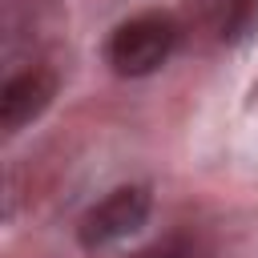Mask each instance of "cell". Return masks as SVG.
I'll list each match as a JSON object with an SVG mask.
<instances>
[{
  "label": "cell",
  "mask_w": 258,
  "mask_h": 258,
  "mask_svg": "<svg viewBox=\"0 0 258 258\" xmlns=\"http://www.w3.org/2000/svg\"><path fill=\"white\" fill-rule=\"evenodd\" d=\"M177 20L173 12H161V8H149V12H137L129 20H121L109 40H105V64L125 77V81H141V77H153L177 48Z\"/></svg>",
  "instance_id": "6da1fadb"
},
{
  "label": "cell",
  "mask_w": 258,
  "mask_h": 258,
  "mask_svg": "<svg viewBox=\"0 0 258 258\" xmlns=\"http://www.w3.org/2000/svg\"><path fill=\"white\" fill-rule=\"evenodd\" d=\"M206 8L226 44H242L258 32V0H206Z\"/></svg>",
  "instance_id": "277c9868"
},
{
  "label": "cell",
  "mask_w": 258,
  "mask_h": 258,
  "mask_svg": "<svg viewBox=\"0 0 258 258\" xmlns=\"http://www.w3.org/2000/svg\"><path fill=\"white\" fill-rule=\"evenodd\" d=\"M133 258H194V246H185V242H157V246H149V250H141Z\"/></svg>",
  "instance_id": "5b68a950"
},
{
  "label": "cell",
  "mask_w": 258,
  "mask_h": 258,
  "mask_svg": "<svg viewBox=\"0 0 258 258\" xmlns=\"http://www.w3.org/2000/svg\"><path fill=\"white\" fill-rule=\"evenodd\" d=\"M149 210H153V194L149 185H117L109 189L101 202H93L81 222H77V242L85 250H109L125 238H133L145 222H149Z\"/></svg>",
  "instance_id": "7a4b0ae2"
},
{
  "label": "cell",
  "mask_w": 258,
  "mask_h": 258,
  "mask_svg": "<svg viewBox=\"0 0 258 258\" xmlns=\"http://www.w3.org/2000/svg\"><path fill=\"white\" fill-rule=\"evenodd\" d=\"M56 73L44 64H28L20 73H12L0 89V129L4 133H20L24 125H32L56 97Z\"/></svg>",
  "instance_id": "3957f363"
}]
</instances>
